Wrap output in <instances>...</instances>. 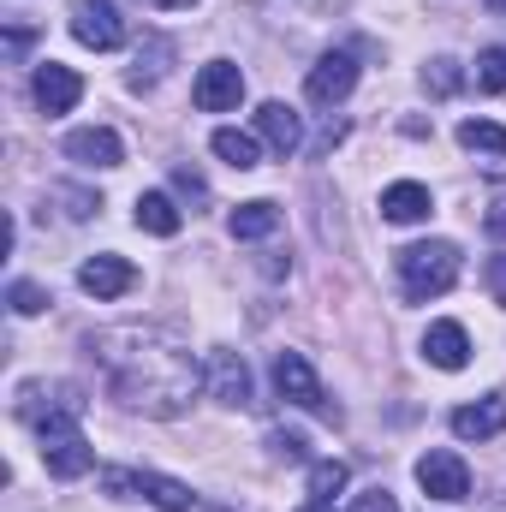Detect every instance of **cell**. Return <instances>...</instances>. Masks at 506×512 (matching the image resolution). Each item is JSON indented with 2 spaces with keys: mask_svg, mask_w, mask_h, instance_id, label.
I'll use <instances>...</instances> for the list:
<instances>
[{
  "mask_svg": "<svg viewBox=\"0 0 506 512\" xmlns=\"http://www.w3.org/2000/svg\"><path fill=\"white\" fill-rule=\"evenodd\" d=\"M96 358L108 370L114 399H126V405L149 411V417H179L191 405V393L203 387L197 358L179 340L155 334V328H114V334H102Z\"/></svg>",
  "mask_w": 506,
  "mask_h": 512,
  "instance_id": "obj_1",
  "label": "cell"
},
{
  "mask_svg": "<svg viewBox=\"0 0 506 512\" xmlns=\"http://www.w3.org/2000/svg\"><path fill=\"white\" fill-rule=\"evenodd\" d=\"M399 280H405V298L411 304H429V298L453 292V280H459V245L429 239V245L399 251Z\"/></svg>",
  "mask_w": 506,
  "mask_h": 512,
  "instance_id": "obj_2",
  "label": "cell"
},
{
  "mask_svg": "<svg viewBox=\"0 0 506 512\" xmlns=\"http://www.w3.org/2000/svg\"><path fill=\"white\" fill-rule=\"evenodd\" d=\"M36 435H42V465H48V477L72 483V477H84V471L96 465V447L84 441L72 405H66V411H48V417L36 423Z\"/></svg>",
  "mask_w": 506,
  "mask_h": 512,
  "instance_id": "obj_3",
  "label": "cell"
},
{
  "mask_svg": "<svg viewBox=\"0 0 506 512\" xmlns=\"http://www.w3.org/2000/svg\"><path fill=\"white\" fill-rule=\"evenodd\" d=\"M274 393H280L286 405H298V411H322V417L340 423V411L322 399V382H316V370L304 364V352H280V358H274Z\"/></svg>",
  "mask_w": 506,
  "mask_h": 512,
  "instance_id": "obj_4",
  "label": "cell"
},
{
  "mask_svg": "<svg viewBox=\"0 0 506 512\" xmlns=\"http://www.w3.org/2000/svg\"><path fill=\"white\" fill-rule=\"evenodd\" d=\"M352 90H358V60H352L346 48L322 54V60L310 66V78H304V96H310L316 108H340Z\"/></svg>",
  "mask_w": 506,
  "mask_h": 512,
  "instance_id": "obj_5",
  "label": "cell"
},
{
  "mask_svg": "<svg viewBox=\"0 0 506 512\" xmlns=\"http://www.w3.org/2000/svg\"><path fill=\"white\" fill-rule=\"evenodd\" d=\"M191 102H197L203 114H233V108L245 102V72H239L233 60H209V66L197 72V84H191Z\"/></svg>",
  "mask_w": 506,
  "mask_h": 512,
  "instance_id": "obj_6",
  "label": "cell"
},
{
  "mask_svg": "<svg viewBox=\"0 0 506 512\" xmlns=\"http://www.w3.org/2000/svg\"><path fill=\"white\" fill-rule=\"evenodd\" d=\"M102 483H108L114 495H143V501H155L161 512H185L197 501L185 483H173V477H161V471H108Z\"/></svg>",
  "mask_w": 506,
  "mask_h": 512,
  "instance_id": "obj_7",
  "label": "cell"
},
{
  "mask_svg": "<svg viewBox=\"0 0 506 512\" xmlns=\"http://www.w3.org/2000/svg\"><path fill=\"white\" fill-rule=\"evenodd\" d=\"M417 483H423L429 501H465V495H471V471H465V459L447 453V447H435V453L417 459Z\"/></svg>",
  "mask_w": 506,
  "mask_h": 512,
  "instance_id": "obj_8",
  "label": "cell"
},
{
  "mask_svg": "<svg viewBox=\"0 0 506 512\" xmlns=\"http://www.w3.org/2000/svg\"><path fill=\"white\" fill-rule=\"evenodd\" d=\"M72 36H78L84 48L108 54V48H120V42H126V24H120L114 0H72Z\"/></svg>",
  "mask_w": 506,
  "mask_h": 512,
  "instance_id": "obj_9",
  "label": "cell"
},
{
  "mask_svg": "<svg viewBox=\"0 0 506 512\" xmlns=\"http://www.w3.org/2000/svg\"><path fill=\"white\" fill-rule=\"evenodd\" d=\"M78 96H84V78H78L72 66H60V60L36 66V108H42V114H72Z\"/></svg>",
  "mask_w": 506,
  "mask_h": 512,
  "instance_id": "obj_10",
  "label": "cell"
},
{
  "mask_svg": "<svg viewBox=\"0 0 506 512\" xmlns=\"http://www.w3.org/2000/svg\"><path fill=\"white\" fill-rule=\"evenodd\" d=\"M66 155H72L78 167H120V161H126V143H120L114 126H84V131L66 137Z\"/></svg>",
  "mask_w": 506,
  "mask_h": 512,
  "instance_id": "obj_11",
  "label": "cell"
},
{
  "mask_svg": "<svg viewBox=\"0 0 506 512\" xmlns=\"http://www.w3.org/2000/svg\"><path fill=\"white\" fill-rule=\"evenodd\" d=\"M78 286H84L90 298H126L131 286H137V268H131L126 256H90V262L78 268Z\"/></svg>",
  "mask_w": 506,
  "mask_h": 512,
  "instance_id": "obj_12",
  "label": "cell"
},
{
  "mask_svg": "<svg viewBox=\"0 0 506 512\" xmlns=\"http://www.w3.org/2000/svg\"><path fill=\"white\" fill-rule=\"evenodd\" d=\"M501 429H506V393H489V399L453 411V435L459 441H495Z\"/></svg>",
  "mask_w": 506,
  "mask_h": 512,
  "instance_id": "obj_13",
  "label": "cell"
},
{
  "mask_svg": "<svg viewBox=\"0 0 506 512\" xmlns=\"http://www.w3.org/2000/svg\"><path fill=\"white\" fill-rule=\"evenodd\" d=\"M423 358H429L435 370H465V364H471V334H465L459 322H429Z\"/></svg>",
  "mask_w": 506,
  "mask_h": 512,
  "instance_id": "obj_14",
  "label": "cell"
},
{
  "mask_svg": "<svg viewBox=\"0 0 506 512\" xmlns=\"http://www.w3.org/2000/svg\"><path fill=\"white\" fill-rule=\"evenodd\" d=\"M256 137H262L274 155H298L304 126H298V114H292L286 102H262V108H256Z\"/></svg>",
  "mask_w": 506,
  "mask_h": 512,
  "instance_id": "obj_15",
  "label": "cell"
},
{
  "mask_svg": "<svg viewBox=\"0 0 506 512\" xmlns=\"http://www.w3.org/2000/svg\"><path fill=\"white\" fill-rule=\"evenodd\" d=\"M429 209H435V197H429V185H417V179H399V185H387V191H381V215H387L393 227L429 221Z\"/></svg>",
  "mask_w": 506,
  "mask_h": 512,
  "instance_id": "obj_16",
  "label": "cell"
},
{
  "mask_svg": "<svg viewBox=\"0 0 506 512\" xmlns=\"http://www.w3.org/2000/svg\"><path fill=\"white\" fill-rule=\"evenodd\" d=\"M209 382H215V399H221V405H251V370H245L239 352H215Z\"/></svg>",
  "mask_w": 506,
  "mask_h": 512,
  "instance_id": "obj_17",
  "label": "cell"
},
{
  "mask_svg": "<svg viewBox=\"0 0 506 512\" xmlns=\"http://www.w3.org/2000/svg\"><path fill=\"white\" fill-rule=\"evenodd\" d=\"M459 143H465L471 155H483L489 173H506V126H495V120H465V126H459Z\"/></svg>",
  "mask_w": 506,
  "mask_h": 512,
  "instance_id": "obj_18",
  "label": "cell"
},
{
  "mask_svg": "<svg viewBox=\"0 0 506 512\" xmlns=\"http://www.w3.org/2000/svg\"><path fill=\"white\" fill-rule=\"evenodd\" d=\"M137 227H143V233H155V239H173V233L185 227V215L173 209V197H167V191H143V197H137Z\"/></svg>",
  "mask_w": 506,
  "mask_h": 512,
  "instance_id": "obj_19",
  "label": "cell"
},
{
  "mask_svg": "<svg viewBox=\"0 0 506 512\" xmlns=\"http://www.w3.org/2000/svg\"><path fill=\"white\" fill-rule=\"evenodd\" d=\"M209 149L233 167V173H251V167H262V143H256L251 131H233V126H221L215 137H209Z\"/></svg>",
  "mask_w": 506,
  "mask_h": 512,
  "instance_id": "obj_20",
  "label": "cell"
},
{
  "mask_svg": "<svg viewBox=\"0 0 506 512\" xmlns=\"http://www.w3.org/2000/svg\"><path fill=\"white\" fill-rule=\"evenodd\" d=\"M227 227H233V239H268V233L280 227V209H274L268 197H256V203H239V209L227 215Z\"/></svg>",
  "mask_w": 506,
  "mask_h": 512,
  "instance_id": "obj_21",
  "label": "cell"
},
{
  "mask_svg": "<svg viewBox=\"0 0 506 512\" xmlns=\"http://www.w3.org/2000/svg\"><path fill=\"white\" fill-rule=\"evenodd\" d=\"M167 60H173V42H149V48H137V66H131V90H149L161 72H167Z\"/></svg>",
  "mask_w": 506,
  "mask_h": 512,
  "instance_id": "obj_22",
  "label": "cell"
},
{
  "mask_svg": "<svg viewBox=\"0 0 506 512\" xmlns=\"http://www.w3.org/2000/svg\"><path fill=\"white\" fill-rule=\"evenodd\" d=\"M340 489H346V465H340V459L310 465V495H316V501H328V507H334V495H340Z\"/></svg>",
  "mask_w": 506,
  "mask_h": 512,
  "instance_id": "obj_23",
  "label": "cell"
},
{
  "mask_svg": "<svg viewBox=\"0 0 506 512\" xmlns=\"http://www.w3.org/2000/svg\"><path fill=\"white\" fill-rule=\"evenodd\" d=\"M477 90H489V96L506 90V48H483L477 54Z\"/></svg>",
  "mask_w": 506,
  "mask_h": 512,
  "instance_id": "obj_24",
  "label": "cell"
},
{
  "mask_svg": "<svg viewBox=\"0 0 506 512\" xmlns=\"http://www.w3.org/2000/svg\"><path fill=\"white\" fill-rule=\"evenodd\" d=\"M6 304H12V316H36V310H48V292L36 280H12L6 286Z\"/></svg>",
  "mask_w": 506,
  "mask_h": 512,
  "instance_id": "obj_25",
  "label": "cell"
},
{
  "mask_svg": "<svg viewBox=\"0 0 506 512\" xmlns=\"http://www.w3.org/2000/svg\"><path fill=\"white\" fill-rule=\"evenodd\" d=\"M423 84H429L435 96H453V90L465 84V72H459V60H429V72H423Z\"/></svg>",
  "mask_w": 506,
  "mask_h": 512,
  "instance_id": "obj_26",
  "label": "cell"
},
{
  "mask_svg": "<svg viewBox=\"0 0 506 512\" xmlns=\"http://www.w3.org/2000/svg\"><path fill=\"white\" fill-rule=\"evenodd\" d=\"M268 447H274L280 459H304V435H292V429H274V435H268Z\"/></svg>",
  "mask_w": 506,
  "mask_h": 512,
  "instance_id": "obj_27",
  "label": "cell"
},
{
  "mask_svg": "<svg viewBox=\"0 0 506 512\" xmlns=\"http://www.w3.org/2000/svg\"><path fill=\"white\" fill-rule=\"evenodd\" d=\"M483 280H489V292H495V304H506V251L489 256V268H483Z\"/></svg>",
  "mask_w": 506,
  "mask_h": 512,
  "instance_id": "obj_28",
  "label": "cell"
},
{
  "mask_svg": "<svg viewBox=\"0 0 506 512\" xmlns=\"http://www.w3.org/2000/svg\"><path fill=\"white\" fill-rule=\"evenodd\" d=\"M352 512H399V507H393V495H387V489H364V495L352 501Z\"/></svg>",
  "mask_w": 506,
  "mask_h": 512,
  "instance_id": "obj_29",
  "label": "cell"
},
{
  "mask_svg": "<svg viewBox=\"0 0 506 512\" xmlns=\"http://www.w3.org/2000/svg\"><path fill=\"white\" fill-rule=\"evenodd\" d=\"M24 48H30V30L12 24V30H6V60H24Z\"/></svg>",
  "mask_w": 506,
  "mask_h": 512,
  "instance_id": "obj_30",
  "label": "cell"
},
{
  "mask_svg": "<svg viewBox=\"0 0 506 512\" xmlns=\"http://www.w3.org/2000/svg\"><path fill=\"white\" fill-rule=\"evenodd\" d=\"M483 227H489L495 239H506V197L495 203V209H489V215H483Z\"/></svg>",
  "mask_w": 506,
  "mask_h": 512,
  "instance_id": "obj_31",
  "label": "cell"
},
{
  "mask_svg": "<svg viewBox=\"0 0 506 512\" xmlns=\"http://www.w3.org/2000/svg\"><path fill=\"white\" fill-rule=\"evenodd\" d=\"M173 179H179V191H185V197H203V179H197V173H191V167H179V173H173Z\"/></svg>",
  "mask_w": 506,
  "mask_h": 512,
  "instance_id": "obj_32",
  "label": "cell"
},
{
  "mask_svg": "<svg viewBox=\"0 0 506 512\" xmlns=\"http://www.w3.org/2000/svg\"><path fill=\"white\" fill-rule=\"evenodd\" d=\"M143 6H155V12H179V6H191V0H143Z\"/></svg>",
  "mask_w": 506,
  "mask_h": 512,
  "instance_id": "obj_33",
  "label": "cell"
},
{
  "mask_svg": "<svg viewBox=\"0 0 506 512\" xmlns=\"http://www.w3.org/2000/svg\"><path fill=\"white\" fill-rule=\"evenodd\" d=\"M298 512H334V507L328 501H310V507H298Z\"/></svg>",
  "mask_w": 506,
  "mask_h": 512,
  "instance_id": "obj_34",
  "label": "cell"
},
{
  "mask_svg": "<svg viewBox=\"0 0 506 512\" xmlns=\"http://www.w3.org/2000/svg\"><path fill=\"white\" fill-rule=\"evenodd\" d=\"M489 12H506V0H489Z\"/></svg>",
  "mask_w": 506,
  "mask_h": 512,
  "instance_id": "obj_35",
  "label": "cell"
}]
</instances>
